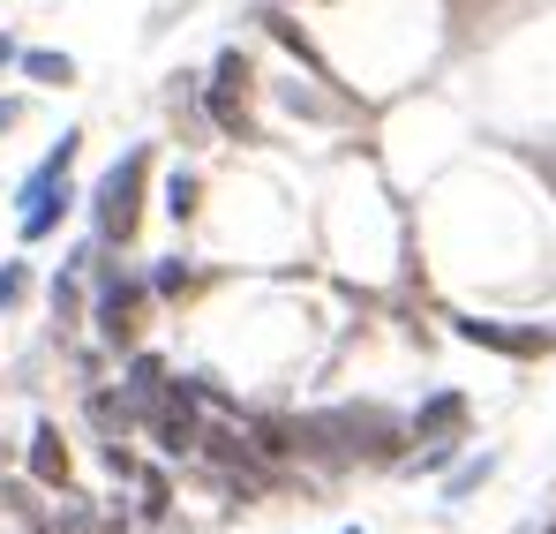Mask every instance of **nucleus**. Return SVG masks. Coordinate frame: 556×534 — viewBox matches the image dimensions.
<instances>
[{
  "label": "nucleus",
  "instance_id": "obj_10",
  "mask_svg": "<svg viewBox=\"0 0 556 534\" xmlns=\"http://www.w3.org/2000/svg\"><path fill=\"white\" fill-rule=\"evenodd\" d=\"M8 301H23V271H15V264L0 271V309H8Z\"/></svg>",
  "mask_w": 556,
  "mask_h": 534
},
{
  "label": "nucleus",
  "instance_id": "obj_7",
  "mask_svg": "<svg viewBox=\"0 0 556 534\" xmlns=\"http://www.w3.org/2000/svg\"><path fill=\"white\" fill-rule=\"evenodd\" d=\"M30 474H38V482H68V451H61V430H38V445H30Z\"/></svg>",
  "mask_w": 556,
  "mask_h": 534
},
{
  "label": "nucleus",
  "instance_id": "obj_3",
  "mask_svg": "<svg viewBox=\"0 0 556 534\" xmlns=\"http://www.w3.org/2000/svg\"><path fill=\"white\" fill-rule=\"evenodd\" d=\"M466 347H489V355H511V361H542L556 347V332H542V324H489V316H459L452 324Z\"/></svg>",
  "mask_w": 556,
  "mask_h": 534
},
{
  "label": "nucleus",
  "instance_id": "obj_9",
  "mask_svg": "<svg viewBox=\"0 0 556 534\" xmlns=\"http://www.w3.org/2000/svg\"><path fill=\"white\" fill-rule=\"evenodd\" d=\"M166 211H174V219H188V211H195V181H188V174L166 181Z\"/></svg>",
  "mask_w": 556,
  "mask_h": 534
},
{
  "label": "nucleus",
  "instance_id": "obj_12",
  "mask_svg": "<svg viewBox=\"0 0 556 534\" xmlns=\"http://www.w3.org/2000/svg\"><path fill=\"white\" fill-rule=\"evenodd\" d=\"M8 121H15V105H8V98H0V128H8Z\"/></svg>",
  "mask_w": 556,
  "mask_h": 534
},
{
  "label": "nucleus",
  "instance_id": "obj_1",
  "mask_svg": "<svg viewBox=\"0 0 556 534\" xmlns=\"http://www.w3.org/2000/svg\"><path fill=\"white\" fill-rule=\"evenodd\" d=\"M68 159H76V136H61V144L46 151V166L23 181V241H46V234H53V219H61V203H68Z\"/></svg>",
  "mask_w": 556,
  "mask_h": 534
},
{
  "label": "nucleus",
  "instance_id": "obj_8",
  "mask_svg": "<svg viewBox=\"0 0 556 534\" xmlns=\"http://www.w3.org/2000/svg\"><path fill=\"white\" fill-rule=\"evenodd\" d=\"M23 69H30L38 84H76V61H68V53H23Z\"/></svg>",
  "mask_w": 556,
  "mask_h": 534
},
{
  "label": "nucleus",
  "instance_id": "obj_6",
  "mask_svg": "<svg viewBox=\"0 0 556 534\" xmlns=\"http://www.w3.org/2000/svg\"><path fill=\"white\" fill-rule=\"evenodd\" d=\"M459 422H466V399H459V392H444V399H429V407H421V422H414V430H421V437H452Z\"/></svg>",
  "mask_w": 556,
  "mask_h": 534
},
{
  "label": "nucleus",
  "instance_id": "obj_2",
  "mask_svg": "<svg viewBox=\"0 0 556 534\" xmlns=\"http://www.w3.org/2000/svg\"><path fill=\"white\" fill-rule=\"evenodd\" d=\"M143 166H151V159L128 151L113 174L98 181V234H105V241H128V234H136V188H143Z\"/></svg>",
  "mask_w": 556,
  "mask_h": 534
},
{
  "label": "nucleus",
  "instance_id": "obj_5",
  "mask_svg": "<svg viewBox=\"0 0 556 534\" xmlns=\"http://www.w3.org/2000/svg\"><path fill=\"white\" fill-rule=\"evenodd\" d=\"M98 324H105V339H128V324H136V286H105Z\"/></svg>",
  "mask_w": 556,
  "mask_h": 534
},
{
  "label": "nucleus",
  "instance_id": "obj_4",
  "mask_svg": "<svg viewBox=\"0 0 556 534\" xmlns=\"http://www.w3.org/2000/svg\"><path fill=\"white\" fill-rule=\"evenodd\" d=\"M151 399H159V414H151V422H159V445L188 451V445H195V407H188V392H166V384H159Z\"/></svg>",
  "mask_w": 556,
  "mask_h": 534
},
{
  "label": "nucleus",
  "instance_id": "obj_13",
  "mask_svg": "<svg viewBox=\"0 0 556 534\" xmlns=\"http://www.w3.org/2000/svg\"><path fill=\"white\" fill-rule=\"evenodd\" d=\"M346 534H362V527H346Z\"/></svg>",
  "mask_w": 556,
  "mask_h": 534
},
{
  "label": "nucleus",
  "instance_id": "obj_11",
  "mask_svg": "<svg viewBox=\"0 0 556 534\" xmlns=\"http://www.w3.org/2000/svg\"><path fill=\"white\" fill-rule=\"evenodd\" d=\"M8 61H15V46H8V38H0V69H8Z\"/></svg>",
  "mask_w": 556,
  "mask_h": 534
}]
</instances>
